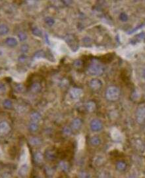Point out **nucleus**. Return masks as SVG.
<instances>
[{
	"label": "nucleus",
	"mask_w": 145,
	"mask_h": 178,
	"mask_svg": "<svg viewBox=\"0 0 145 178\" xmlns=\"http://www.w3.org/2000/svg\"><path fill=\"white\" fill-rule=\"evenodd\" d=\"M9 31V29L7 25L4 24H0V35H6Z\"/></svg>",
	"instance_id": "16"
},
{
	"label": "nucleus",
	"mask_w": 145,
	"mask_h": 178,
	"mask_svg": "<svg viewBox=\"0 0 145 178\" xmlns=\"http://www.w3.org/2000/svg\"><path fill=\"white\" fill-rule=\"evenodd\" d=\"M82 126V120L80 118H75L71 123V128L73 130H78Z\"/></svg>",
	"instance_id": "10"
},
{
	"label": "nucleus",
	"mask_w": 145,
	"mask_h": 178,
	"mask_svg": "<svg viewBox=\"0 0 145 178\" xmlns=\"http://www.w3.org/2000/svg\"><path fill=\"white\" fill-rule=\"evenodd\" d=\"M145 38V33L142 32L141 33V34H138V35H137L136 37L135 38V42H141L142 40H143Z\"/></svg>",
	"instance_id": "27"
},
{
	"label": "nucleus",
	"mask_w": 145,
	"mask_h": 178,
	"mask_svg": "<svg viewBox=\"0 0 145 178\" xmlns=\"http://www.w3.org/2000/svg\"><path fill=\"white\" fill-rule=\"evenodd\" d=\"M135 146L136 148L140 152H143L145 149V145L142 141L140 139H137L135 141Z\"/></svg>",
	"instance_id": "12"
},
{
	"label": "nucleus",
	"mask_w": 145,
	"mask_h": 178,
	"mask_svg": "<svg viewBox=\"0 0 145 178\" xmlns=\"http://www.w3.org/2000/svg\"><path fill=\"white\" fill-rule=\"evenodd\" d=\"M104 70L103 64L97 59H92L88 67V74L92 76H100Z\"/></svg>",
	"instance_id": "1"
},
{
	"label": "nucleus",
	"mask_w": 145,
	"mask_h": 178,
	"mask_svg": "<svg viewBox=\"0 0 145 178\" xmlns=\"http://www.w3.org/2000/svg\"><path fill=\"white\" fill-rule=\"evenodd\" d=\"M29 129L32 132H36L38 129V124L36 122H31L29 125Z\"/></svg>",
	"instance_id": "19"
},
{
	"label": "nucleus",
	"mask_w": 145,
	"mask_h": 178,
	"mask_svg": "<svg viewBox=\"0 0 145 178\" xmlns=\"http://www.w3.org/2000/svg\"><path fill=\"white\" fill-rule=\"evenodd\" d=\"M90 143L92 145H98L100 143V139L98 136H93L90 139Z\"/></svg>",
	"instance_id": "22"
},
{
	"label": "nucleus",
	"mask_w": 145,
	"mask_h": 178,
	"mask_svg": "<svg viewBox=\"0 0 145 178\" xmlns=\"http://www.w3.org/2000/svg\"><path fill=\"white\" fill-rule=\"evenodd\" d=\"M112 135L113 139H114L115 141H120L121 140V137H121V134H120L118 131L116 130V129H114V130H113L112 133Z\"/></svg>",
	"instance_id": "15"
},
{
	"label": "nucleus",
	"mask_w": 145,
	"mask_h": 178,
	"mask_svg": "<svg viewBox=\"0 0 145 178\" xmlns=\"http://www.w3.org/2000/svg\"><path fill=\"white\" fill-rule=\"evenodd\" d=\"M86 107H87V109L88 111L92 112L94 111V110H95V108H96V104H95V102H93V101H89V102H88L87 103Z\"/></svg>",
	"instance_id": "17"
},
{
	"label": "nucleus",
	"mask_w": 145,
	"mask_h": 178,
	"mask_svg": "<svg viewBox=\"0 0 145 178\" xmlns=\"http://www.w3.org/2000/svg\"><path fill=\"white\" fill-rule=\"evenodd\" d=\"M127 165L123 161H119L116 164V168L119 171H124L126 169Z\"/></svg>",
	"instance_id": "18"
},
{
	"label": "nucleus",
	"mask_w": 145,
	"mask_h": 178,
	"mask_svg": "<svg viewBox=\"0 0 145 178\" xmlns=\"http://www.w3.org/2000/svg\"><path fill=\"white\" fill-rule=\"evenodd\" d=\"M137 122L141 124L145 122V105L139 106L136 113Z\"/></svg>",
	"instance_id": "3"
},
{
	"label": "nucleus",
	"mask_w": 145,
	"mask_h": 178,
	"mask_svg": "<svg viewBox=\"0 0 145 178\" xmlns=\"http://www.w3.org/2000/svg\"><path fill=\"white\" fill-rule=\"evenodd\" d=\"M99 178H109V175H108L107 173H105V172H102L99 175Z\"/></svg>",
	"instance_id": "37"
},
{
	"label": "nucleus",
	"mask_w": 145,
	"mask_h": 178,
	"mask_svg": "<svg viewBox=\"0 0 145 178\" xmlns=\"http://www.w3.org/2000/svg\"><path fill=\"white\" fill-rule=\"evenodd\" d=\"M27 158H28V154H27V152L24 151V153L22 154L21 157V164H24L26 163L27 162Z\"/></svg>",
	"instance_id": "30"
},
{
	"label": "nucleus",
	"mask_w": 145,
	"mask_h": 178,
	"mask_svg": "<svg viewBox=\"0 0 145 178\" xmlns=\"http://www.w3.org/2000/svg\"><path fill=\"white\" fill-rule=\"evenodd\" d=\"M6 91V88L5 86L3 83H0V95L1 94H3Z\"/></svg>",
	"instance_id": "36"
},
{
	"label": "nucleus",
	"mask_w": 145,
	"mask_h": 178,
	"mask_svg": "<svg viewBox=\"0 0 145 178\" xmlns=\"http://www.w3.org/2000/svg\"><path fill=\"white\" fill-rule=\"evenodd\" d=\"M30 143L32 145L36 146L38 145L41 143V140L36 137H31L30 139Z\"/></svg>",
	"instance_id": "20"
},
{
	"label": "nucleus",
	"mask_w": 145,
	"mask_h": 178,
	"mask_svg": "<svg viewBox=\"0 0 145 178\" xmlns=\"http://www.w3.org/2000/svg\"><path fill=\"white\" fill-rule=\"evenodd\" d=\"M3 105L5 108H7V109H11V108L13 107V102H12V101H11V100L5 99L3 102Z\"/></svg>",
	"instance_id": "21"
},
{
	"label": "nucleus",
	"mask_w": 145,
	"mask_h": 178,
	"mask_svg": "<svg viewBox=\"0 0 145 178\" xmlns=\"http://www.w3.org/2000/svg\"><path fill=\"white\" fill-rule=\"evenodd\" d=\"M128 18H129V17H128L127 14L125 13H122L120 14V19L121 20L122 22H126V21H127Z\"/></svg>",
	"instance_id": "31"
},
{
	"label": "nucleus",
	"mask_w": 145,
	"mask_h": 178,
	"mask_svg": "<svg viewBox=\"0 0 145 178\" xmlns=\"http://www.w3.org/2000/svg\"><path fill=\"white\" fill-rule=\"evenodd\" d=\"M46 56L45 52L44 51H38L37 52L35 53V57L36 59H41V58H44V57Z\"/></svg>",
	"instance_id": "26"
},
{
	"label": "nucleus",
	"mask_w": 145,
	"mask_h": 178,
	"mask_svg": "<svg viewBox=\"0 0 145 178\" xmlns=\"http://www.w3.org/2000/svg\"><path fill=\"white\" fill-rule=\"evenodd\" d=\"M10 129V126L7 122H5V121L0 122V135L1 136H4L9 134Z\"/></svg>",
	"instance_id": "6"
},
{
	"label": "nucleus",
	"mask_w": 145,
	"mask_h": 178,
	"mask_svg": "<svg viewBox=\"0 0 145 178\" xmlns=\"http://www.w3.org/2000/svg\"><path fill=\"white\" fill-rule=\"evenodd\" d=\"M19 57H20L19 58L20 62H24V61L27 59V56H26V55H22V56Z\"/></svg>",
	"instance_id": "41"
},
{
	"label": "nucleus",
	"mask_w": 145,
	"mask_h": 178,
	"mask_svg": "<svg viewBox=\"0 0 145 178\" xmlns=\"http://www.w3.org/2000/svg\"><path fill=\"white\" fill-rule=\"evenodd\" d=\"M74 64H75V67H79L82 65V62H81V61H80V60H76V61H75Z\"/></svg>",
	"instance_id": "39"
},
{
	"label": "nucleus",
	"mask_w": 145,
	"mask_h": 178,
	"mask_svg": "<svg viewBox=\"0 0 145 178\" xmlns=\"http://www.w3.org/2000/svg\"><path fill=\"white\" fill-rule=\"evenodd\" d=\"M43 155H42V154L41 153L38 152V153H36V154H35V160L36 162H38V163L42 162V160H43Z\"/></svg>",
	"instance_id": "23"
},
{
	"label": "nucleus",
	"mask_w": 145,
	"mask_h": 178,
	"mask_svg": "<svg viewBox=\"0 0 145 178\" xmlns=\"http://www.w3.org/2000/svg\"><path fill=\"white\" fill-rule=\"evenodd\" d=\"M80 178H88V175L86 172H81L79 175Z\"/></svg>",
	"instance_id": "40"
},
{
	"label": "nucleus",
	"mask_w": 145,
	"mask_h": 178,
	"mask_svg": "<svg viewBox=\"0 0 145 178\" xmlns=\"http://www.w3.org/2000/svg\"><path fill=\"white\" fill-rule=\"evenodd\" d=\"M15 90L19 93H23L24 91V86H23V85L20 84V83L19 84H16V86H15Z\"/></svg>",
	"instance_id": "29"
},
{
	"label": "nucleus",
	"mask_w": 145,
	"mask_h": 178,
	"mask_svg": "<svg viewBox=\"0 0 145 178\" xmlns=\"http://www.w3.org/2000/svg\"><path fill=\"white\" fill-rule=\"evenodd\" d=\"M63 3H66L67 4H68V3H73V2L72 1H63Z\"/></svg>",
	"instance_id": "42"
},
{
	"label": "nucleus",
	"mask_w": 145,
	"mask_h": 178,
	"mask_svg": "<svg viewBox=\"0 0 145 178\" xmlns=\"http://www.w3.org/2000/svg\"><path fill=\"white\" fill-rule=\"evenodd\" d=\"M42 89V86L38 82H35L31 86V91L33 93H39Z\"/></svg>",
	"instance_id": "14"
},
{
	"label": "nucleus",
	"mask_w": 145,
	"mask_h": 178,
	"mask_svg": "<svg viewBox=\"0 0 145 178\" xmlns=\"http://www.w3.org/2000/svg\"><path fill=\"white\" fill-rule=\"evenodd\" d=\"M106 97L109 101H115L118 99L120 95V91L117 87L114 86H109L106 90Z\"/></svg>",
	"instance_id": "2"
},
{
	"label": "nucleus",
	"mask_w": 145,
	"mask_h": 178,
	"mask_svg": "<svg viewBox=\"0 0 145 178\" xmlns=\"http://www.w3.org/2000/svg\"><path fill=\"white\" fill-rule=\"evenodd\" d=\"M59 166V168L63 171H67L68 169H69V165H68V164L67 163V162H64V161L60 162Z\"/></svg>",
	"instance_id": "24"
},
{
	"label": "nucleus",
	"mask_w": 145,
	"mask_h": 178,
	"mask_svg": "<svg viewBox=\"0 0 145 178\" xmlns=\"http://www.w3.org/2000/svg\"><path fill=\"white\" fill-rule=\"evenodd\" d=\"M46 155L47 158L49 160H52L55 158V154L53 151H47V153H46Z\"/></svg>",
	"instance_id": "32"
},
{
	"label": "nucleus",
	"mask_w": 145,
	"mask_h": 178,
	"mask_svg": "<svg viewBox=\"0 0 145 178\" xmlns=\"http://www.w3.org/2000/svg\"><path fill=\"white\" fill-rule=\"evenodd\" d=\"M70 94L73 98L76 99H79L80 97H81V95H82V91L80 88H74L71 89Z\"/></svg>",
	"instance_id": "8"
},
{
	"label": "nucleus",
	"mask_w": 145,
	"mask_h": 178,
	"mask_svg": "<svg viewBox=\"0 0 145 178\" xmlns=\"http://www.w3.org/2000/svg\"><path fill=\"white\" fill-rule=\"evenodd\" d=\"M63 132H64L65 134H67V135H69V134L71 133V130L70 128H68V127H65V128H64V129H63Z\"/></svg>",
	"instance_id": "38"
},
{
	"label": "nucleus",
	"mask_w": 145,
	"mask_h": 178,
	"mask_svg": "<svg viewBox=\"0 0 145 178\" xmlns=\"http://www.w3.org/2000/svg\"><path fill=\"white\" fill-rule=\"evenodd\" d=\"M32 34L35 35V36H42V31H41L40 29H39L38 27L35 26L34 28H32Z\"/></svg>",
	"instance_id": "25"
},
{
	"label": "nucleus",
	"mask_w": 145,
	"mask_h": 178,
	"mask_svg": "<svg viewBox=\"0 0 145 178\" xmlns=\"http://www.w3.org/2000/svg\"><path fill=\"white\" fill-rule=\"evenodd\" d=\"M82 41H83V43L85 45L87 44V45H89L92 43V40L90 38H84L82 40Z\"/></svg>",
	"instance_id": "35"
},
{
	"label": "nucleus",
	"mask_w": 145,
	"mask_h": 178,
	"mask_svg": "<svg viewBox=\"0 0 145 178\" xmlns=\"http://www.w3.org/2000/svg\"><path fill=\"white\" fill-rule=\"evenodd\" d=\"M29 47L28 45L24 44L22 45V47H21V51H22L23 53H27L28 51H29Z\"/></svg>",
	"instance_id": "34"
},
{
	"label": "nucleus",
	"mask_w": 145,
	"mask_h": 178,
	"mask_svg": "<svg viewBox=\"0 0 145 178\" xmlns=\"http://www.w3.org/2000/svg\"><path fill=\"white\" fill-rule=\"evenodd\" d=\"M18 36L19 38V40H21V41H24V40L27 38V35H26V34H24V32H20Z\"/></svg>",
	"instance_id": "33"
},
{
	"label": "nucleus",
	"mask_w": 145,
	"mask_h": 178,
	"mask_svg": "<svg viewBox=\"0 0 145 178\" xmlns=\"http://www.w3.org/2000/svg\"><path fill=\"white\" fill-rule=\"evenodd\" d=\"M90 128L93 132H99L103 128V124L100 120L98 119H94L90 122Z\"/></svg>",
	"instance_id": "5"
},
{
	"label": "nucleus",
	"mask_w": 145,
	"mask_h": 178,
	"mask_svg": "<svg viewBox=\"0 0 145 178\" xmlns=\"http://www.w3.org/2000/svg\"><path fill=\"white\" fill-rule=\"evenodd\" d=\"M102 83L98 79H92L90 80V88L94 90H97L100 89L102 87Z\"/></svg>",
	"instance_id": "7"
},
{
	"label": "nucleus",
	"mask_w": 145,
	"mask_h": 178,
	"mask_svg": "<svg viewBox=\"0 0 145 178\" xmlns=\"http://www.w3.org/2000/svg\"><path fill=\"white\" fill-rule=\"evenodd\" d=\"M142 77L145 79V68L143 70V71H142Z\"/></svg>",
	"instance_id": "43"
},
{
	"label": "nucleus",
	"mask_w": 145,
	"mask_h": 178,
	"mask_svg": "<svg viewBox=\"0 0 145 178\" xmlns=\"http://www.w3.org/2000/svg\"><path fill=\"white\" fill-rule=\"evenodd\" d=\"M5 43L9 47H15L18 44V42L15 38H8L5 40Z\"/></svg>",
	"instance_id": "13"
},
{
	"label": "nucleus",
	"mask_w": 145,
	"mask_h": 178,
	"mask_svg": "<svg viewBox=\"0 0 145 178\" xmlns=\"http://www.w3.org/2000/svg\"><path fill=\"white\" fill-rule=\"evenodd\" d=\"M45 22L48 25L52 26L54 25V23H55V20L53 18H52V17L48 16V17H46V18H45Z\"/></svg>",
	"instance_id": "28"
},
{
	"label": "nucleus",
	"mask_w": 145,
	"mask_h": 178,
	"mask_svg": "<svg viewBox=\"0 0 145 178\" xmlns=\"http://www.w3.org/2000/svg\"><path fill=\"white\" fill-rule=\"evenodd\" d=\"M41 118H42V117H41L40 114L37 113V112H34V113H32L30 114V120L33 122L38 123V122L40 121Z\"/></svg>",
	"instance_id": "11"
},
{
	"label": "nucleus",
	"mask_w": 145,
	"mask_h": 178,
	"mask_svg": "<svg viewBox=\"0 0 145 178\" xmlns=\"http://www.w3.org/2000/svg\"><path fill=\"white\" fill-rule=\"evenodd\" d=\"M29 172V166L27 163L22 164L19 169V174L21 176H25Z\"/></svg>",
	"instance_id": "9"
},
{
	"label": "nucleus",
	"mask_w": 145,
	"mask_h": 178,
	"mask_svg": "<svg viewBox=\"0 0 145 178\" xmlns=\"http://www.w3.org/2000/svg\"><path fill=\"white\" fill-rule=\"evenodd\" d=\"M65 41L73 51H76L79 49V45H78V43L76 42V38L73 35H68L67 36H66Z\"/></svg>",
	"instance_id": "4"
}]
</instances>
